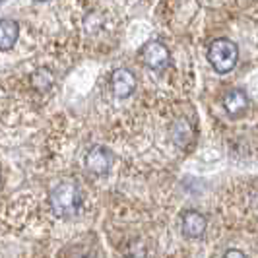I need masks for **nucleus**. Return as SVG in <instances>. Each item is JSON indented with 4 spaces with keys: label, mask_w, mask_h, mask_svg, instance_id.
Returning a JSON list of instances; mask_svg holds the SVG:
<instances>
[{
    "label": "nucleus",
    "mask_w": 258,
    "mask_h": 258,
    "mask_svg": "<svg viewBox=\"0 0 258 258\" xmlns=\"http://www.w3.org/2000/svg\"><path fill=\"white\" fill-rule=\"evenodd\" d=\"M206 225H208L206 218L200 212L190 210V212H186L182 216V235L186 239H198V237H202L204 231H206Z\"/></svg>",
    "instance_id": "6"
},
{
    "label": "nucleus",
    "mask_w": 258,
    "mask_h": 258,
    "mask_svg": "<svg viewBox=\"0 0 258 258\" xmlns=\"http://www.w3.org/2000/svg\"><path fill=\"white\" fill-rule=\"evenodd\" d=\"M52 82H54V78H52L51 70H47V68H39L31 74V86L37 91L51 90Z\"/></svg>",
    "instance_id": "9"
},
{
    "label": "nucleus",
    "mask_w": 258,
    "mask_h": 258,
    "mask_svg": "<svg viewBox=\"0 0 258 258\" xmlns=\"http://www.w3.org/2000/svg\"><path fill=\"white\" fill-rule=\"evenodd\" d=\"M20 35V27L14 20H0V51H10Z\"/></svg>",
    "instance_id": "8"
},
{
    "label": "nucleus",
    "mask_w": 258,
    "mask_h": 258,
    "mask_svg": "<svg viewBox=\"0 0 258 258\" xmlns=\"http://www.w3.org/2000/svg\"><path fill=\"white\" fill-rule=\"evenodd\" d=\"M221 258H246L245 252H241V250H237V248H229V250H225V254Z\"/></svg>",
    "instance_id": "11"
},
{
    "label": "nucleus",
    "mask_w": 258,
    "mask_h": 258,
    "mask_svg": "<svg viewBox=\"0 0 258 258\" xmlns=\"http://www.w3.org/2000/svg\"><path fill=\"white\" fill-rule=\"evenodd\" d=\"M208 60L218 74H227L235 68L239 60V49L229 39H216L208 49Z\"/></svg>",
    "instance_id": "2"
},
{
    "label": "nucleus",
    "mask_w": 258,
    "mask_h": 258,
    "mask_svg": "<svg viewBox=\"0 0 258 258\" xmlns=\"http://www.w3.org/2000/svg\"><path fill=\"white\" fill-rule=\"evenodd\" d=\"M49 202H51L54 216L70 218V216L80 212V208L84 204V194L80 190V186L74 182H60L58 186L52 188Z\"/></svg>",
    "instance_id": "1"
},
{
    "label": "nucleus",
    "mask_w": 258,
    "mask_h": 258,
    "mask_svg": "<svg viewBox=\"0 0 258 258\" xmlns=\"http://www.w3.org/2000/svg\"><path fill=\"white\" fill-rule=\"evenodd\" d=\"M113 165V154L105 146H93L86 155V169L93 175H105Z\"/></svg>",
    "instance_id": "4"
},
{
    "label": "nucleus",
    "mask_w": 258,
    "mask_h": 258,
    "mask_svg": "<svg viewBox=\"0 0 258 258\" xmlns=\"http://www.w3.org/2000/svg\"><path fill=\"white\" fill-rule=\"evenodd\" d=\"M223 107L227 111V115L241 116L248 109V97L243 90H231L225 93L223 97Z\"/></svg>",
    "instance_id": "7"
},
{
    "label": "nucleus",
    "mask_w": 258,
    "mask_h": 258,
    "mask_svg": "<svg viewBox=\"0 0 258 258\" xmlns=\"http://www.w3.org/2000/svg\"><path fill=\"white\" fill-rule=\"evenodd\" d=\"M111 90L118 99H126L136 90V76L128 68H116L111 74Z\"/></svg>",
    "instance_id": "5"
},
{
    "label": "nucleus",
    "mask_w": 258,
    "mask_h": 258,
    "mask_svg": "<svg viewBox=\"0 0 258 258\" xmlns=\"http://www.w3.org/2000/svg\"><path fill=\"white\" fill-rule=\"evenodd\" d=\"M171 136H173V140L177 146H184V144L190 140V136H192V130L188 126V122L181 118V120H177L175 124H173V130H171Z\"/></svg>",
    "instance_id": "10"
},
{
    "label": "nucleus",
    "mask_w": 258,
    "mask_h": 258,
    "mask_svg": "<svg viewBox=\"0 0 258 258\" xmlns=\"http://www.w3.org/2000/svg\"><path fill=\"white\" fill-rule=\"evenodd\" d=\"M140 58H142V62L148 68H152V70H163L171 62V52H169V49L163 43L150 41V43H146L142 47Z\"/></svg>",
    "instance_id": "3"
}]
</instances>
